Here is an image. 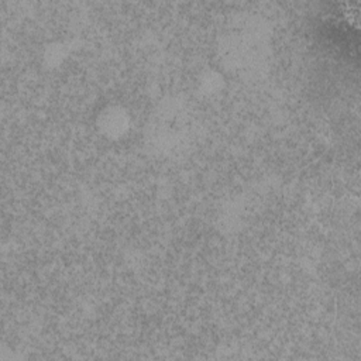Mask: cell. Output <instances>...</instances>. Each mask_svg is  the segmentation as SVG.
I'll list each match as a JSON object with an SVG mask.
<instances>
[{
    "label": "cell",
    "instance_id": "cell-1",
    "mask_svg": "<svg viewBox=\"0 0 361 361\" xmlns=\"http://www.w3.org/2000/svg\"><path fill=\"white\" fill-rule=\"evenodd\" d=\"M97 126L106 137L118 138L127 133L130 127V116L124 107L111 104L100 111Z\"/></svg>",
    "mask_w": 361,
    "mask_h": 361
}]
</instances>
